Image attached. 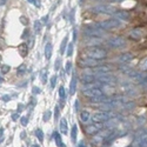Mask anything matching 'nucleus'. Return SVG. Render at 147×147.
Listing matches in <instances>:
<instances>
[{
  "mask_svg": "<svg viewBox=\"0 0 147 147\" xmlns=\"http://www.w3.org/2000/svg\"><path fill=\"white\" fill-rule=\"evenodd\" d=\"M107 55V51L104 50V48H99V47H91L86 51V57L88 58H93L96 59V60H101V59H105Z\"/></svg>",
  "mask_w": 147,
  "mask_h": 147,
  "instance_id": "1",
  "label": "nucleus"
},
{
  "mask_svg": "<svg viewBox=\"0 0 147 147\" xmlns=\"http://www.w3.org/2000/svg\"><path fill=\"white\" fill-rule=\"evenodd\" d=\"M95 26H98L99 28H101L104 31H111V30H115V28L120 27L121 26V21L118 20V19H108V20L100 21Z\"/></svg>",
  "mask_w": 147,
  "mask_h": 147,
  "instance_id": "2",
  "label": "nucleus"
},
{
  "mask_svg": "<svg viewBox=\"0 0 147 147\" xmlns=\"http://www.w3.org/2000/svg\"><path fill=\"white\" fill-rule=\"evenodd\" d=\"M84 34L89 38L94 37V38H101V37L106 36V32L101 28H99L98 26H87L84 28Z\"/></svg>",
  "mask_w": 147,
  "mask_h": 147,
  "instance_id": "3",
  "label": "nucleus"
},
{
  "mask_svg": "<svg viewBox=\"0 0 147 147\" xmlns=\"http://www.w3.org/2000/svg\"><path fill=\"white\" fill-rule=\"evenodd\" d=\"M147 146V129H141L135 134L133 147H146Z\"/></svg>",
  "mask_w": 147,
  "mask_h": 147,
  "instance_id": "4",
  "label": "nucleus"
},
{
  "mask_svg": "<svg viewBox=\"0 0 147 147\" xmlns=\"http://www.w3.org/2000/svg\"><path fill=\"white\" fill-rule=\"evenodd\" d=\"M95 81H98V82H100V84L102 85H115L117 84V76L113 75V74H111V72L109 73H105V74H101V75H98L95 78Z\"/></svg>",
  "mask_w": 147,
  "mask_h": 147,
  "instance_id": "5",
  "label": "nucleus"
},
{
  "mask_svg": "<svg viewBox=\"0 0 147 147\" xmlns=\"http://www.w3.org/2000/svg\"><path fill=\"white\" fill-rule=\"evenodd\" d=\"M117 8H114L112 5H108V4H101V5L94 6L92 8V12L95 13V14H113L115 12Z\"/></svg>",
  "mask_w": 147,
  "mask_h": 147,
  "instance_id": "6",
  "label": "nucleus"
},
{
  "mask_svg": "<svg viewBox=\"0 0 147 147\" xmlns=\"http://www.w3.org/2000/svg\"><path fill=\"white\" fill-rule=\"evenodd\" d=\"M106 46L111 48H121L126 46V40L122 37H113L106 41Z\"/></svg>",
  "mask_w": 147,
  "mask_h": 147,
  "instance_id": "7",
  "label": "nucleus"
},
{
  "mask_svg": "<svg viewBox=\"0 0 147 147\" xmlns=\"http://www.w3.org/2000/svg\"><path fill=\"white\" fill-rule=\"evenodd\" d=\"M100 60H96L93 58H88V57H85V58H81L79 60V66L80 67H85V68H92V67H96L100 65Z\"/></svg>",
  "mask_w": 147,
  "mask_h": 147,
  "instance_id": "8",
  "label": "nucleus"
},
{
  "mask_svg": "<svg viewBox=\"0 0 147 147\" xmlns=\"http://www.w3.org/2000/svg\"><path fill=\"white\" fill-rule=\"evenodd\" d=\"M82 93L84 95L88 96V98H95V96H100L104 94L102 89L98 86H94V87H91V88H87V89H82Z\"/></svg>",
  "mask_w": 147,
  "mask_h": 147,
  "instance_id": "9",
  "label": "nucleus"
},
{
  "mask_svg": "<svg viewBox=\"0 0 147 147\" xmlns=\"http://www.w3.org/2000/svg\"><path fill=\"white\" fill-rule=\"evenodd\" d=\"M101 128H104V125H102V122H93V124L86 126L85 131H86L87 134H96V133L99 132Z\"/></svg>",
  "mask_w": 147,
  "mask_h": 147,
  "instance_id": "10",
  "label": "nucleus"
},
{
  "mask_svg": "<svg viewBox=\"0 0 147 147\" xmlns=\"http://www.w3.org/2000/svg\"><path fill=\"white\" fill-rule=\"evenodd\" d=\"M144 34H145L144 28L135 27V28H133V30L129 32V38L134 39V40H139V39H141L142 37H144Z\"/></svg>",
  "mask_w": 147,
  "mask_h": 147,
  "instance_id": "11",
  "label": "nucleus"
},
{
  "mask_svg": "<svg viewBox=\"0 0 147 147\" xmlns=\"http://www.w3.org/2000/svg\"><path fill=\"white\" fill-rule=\"evenodd\" d=\"M112 15L120 21H128V19H129V14L124 10H118V11L115 10V12H114Z\"/></svg>",
  "mask_w": 147,
  "mask_h": 147,
  "instance_id": "12",
  "label": "nucleus"
},
{
  "mask_svg": "<svg viewBox=\"0 0 147 147\" xmlns=\"http://www.w3.org/2000/svg\"><path fill=\"white\" fill-rule=\"evenodd\" d=\"M133 59V54L132 53H122V54H120L119 57H118V62L119 64H126V62H129V61Z\"/></svg>",
  "mask_w": 147,
  "mask_h": 147,
  "instance_id": "13",
  "label": "nucleus"
},
{
  "mask_svg": "<svg viewBox=\"0 0 147 147\" xmlns=\"http://www.w3.org/2000/svg\"><path fill=\"white\" fill-rule=\"evenodd\" d=\"M81 82L82 84H89V82H94L95 81V78H94L93 74H88V73H82L80 78Z\"/></svg>",
  "mask_w": 147,
  "mask_h": 147,
  "instance_id": "14",
  "label": "nucleus"
},
{
  "mask_svg": "<svg viewBox=\"0 0 147 147\" xmlns=\"http://www.w3.org/2000/svg\"><path fill=\"white\" fill-rule=\"evenodd\" d=\"M75 89H76V74L74 73L73 76H72V80H71V86H69V94H71V95L75 94Z\"/></svg>",
  "mask_w": 147,
  "mask_h": 147,
  "instance_id": "15",
  "label": "nucleus"
},
{
  "mask_svg": "<svg viewBox=\"0 0 147 147\" xmlns=\"http://www.w3.org/2000/svg\"><path fill=\"white\" fill-rule=\"evenodd\" d=\"M52 52H53V48H52V44L51 43H47L45 46V57L47 60H50L52 57Z\"/></svg>",
  "mask_w": 147,
  "mask_h": 147,
  "instance_id": "16",
  "label": "nucleus"
},
{
  "mask_svg": "<svg viewBox=\"0 0 147 147\" xmlns=\"http://www.w3.org/2000/svg\"><path fill=\"white\" fill-rule=\"evenodd\" d=\"M19 54H20L23 58H25L26 55H27L28 53V45H26V44H21V45H19Z\"/></svg>",
  "mask_w": 147,
  "mask_h": 147,
  "instance_id": "17",
  "label": "nucleus"
},
{
  "mask_svg": "<svg viewBox=\"0 0 147 147\" xmlns=\"http://www.w3.org/2000/svg\"><path fill=\"white\" fill-rule=\"evenodd\" d=\"M60 132L62 134H66L68 132V124H67L66 119H61L60 120Z\"/></svg>",
  "mask_w": 147,
  "mask_h": 147,
  "instance_id": "18",
  "label": "nucleus"
},
{
  "mask_svg": "<svg viewBox=\"0 0 147 147\" xmlns=\"http://www.w3.org/2000/svg\"><path fill=\"white\" fill-rule=\"evenodd\" d=\"M134 107H135V104L133 101H126V102H124L119 108L124 109V111H131V109L134 108Z\"/></svg>",
  "mask_w": 147,
  "mask_h": 147,
  "instance_id": "19",
  "label": "nucleus"
},
{
  "mask_svg": "<svg viewBox=\"0 0 147 147\" xmlns=\"http://www.w3.org/2000/svg\"><path fill=\"white\" fill-rule=\"evenodd\" d=\"M119 69H120L121 72H124V73L128 74L129 72L132 71V66H131V65H129L128 62H126V64H120Z\"/></svg>",
  "mask_w": 147,
  "mask_h": 147,
  "instance_id": "20",
  "label": "nucleus"
},
{
  "mask_svg": "<svg viewBox=\"0 0 147 147\" xmlns=\"http://www.w3.org/2000/svg\"><path fill=\"white\" fill-rule=\"evenodd\" d=\"M102 41L100 40L99 38H94V37H92V38H89V40L87 41V45L91 46V47H95L96 45H100Z\"/></svg>",
  "mask_w": 147,
  "mask_h": 147,
  "instance_id": "21",
  "label": "nucleus"
},
{
  "mask_svg": "<svg viewBox=\"0 0 147 147\" xmlns=\"http://www.w3.org/2000/svg\"><path fill=\"white\" fill-rule=\"evenodd\" d=\"M76 137H78V127L76 125H73L71 129V138H72V141L75 142L76 141Z\"/></svg>",
  "mask_w": 147,
  "mask_h": 147,
  "instance_id": "22",
  "label": "nucleus"
},
{
  "mask_svg": "<svg viewBox=\"0 0 147 147\" xmlns=\"http://www.w3.org/2000/svg\"><path fill=\"white\" fill-rule=\"evenodd\" d=\"M68 45V37H65L64 38V40H62V43H61V47H60V53L61 54H64L65 53V50H66V46Z\"/></svg>",
  "mask_w": 147,
  "mask_h": 147,
  "instance_id": "23",
  "label": "nucleus"
},
{
  "mask_svg": "<svg viewBox=\"0 0 147 147\" xmlns=\"http://www.w3.org/2000/svg\"><path fill=\"white\" fill-rule=\"evenodd\" d=\"M80 120L82 122H87L89 120V113L87 111H82L80 113Z\"/></svg>",
  "mask_w": 147,
  "mask_h": 147,
  "instance_id": "24",
  "label": "nucleus"
},
{
  "mask_svg": "<svg viewBox=\"0 0 147 147\" xmlns=\"http://www.w3.org/2000/svg\"><path fill=\"white\" fill-rule=\"evenodd\" d=\"M54 140H55V144H57V146L58 147H61L62 146V140H61V137H60V134H59L58 132H55V134H54Z\"/></svg>",
  "mask_w": 147,
  "mask_h": 147,
  "instance_id": "25",
  "label": "nucleus"
},
{
  "mask_svg": "<svg viewBox=\"0 0 147 147\" xmlns=\"http://www.w3.org/2000/svg\"><path fill=\"white\" fill-rule=\"evenodd\" d=\"M59 98H60L61 101H64V100L66 99V92H65V88L62 86L59 88Z\"/></svg>",
  "mask_w": 147,
  "mask_h": 147,
  "instance_id": "26",
  "label": "nucleus"
},
{
  "mask_svg": "<svg viewBox=\"0 0 147 147\" xmlns=\"http://www.w3.org/2000/svg\"><path fill=\"white\" fill-rule=\"evenodd\" d=\"M140 69L142 72H147V58L141 60V62H140Z\"/></svg>",
  "mask_w": 147,
  "mask_h": 147,
  "instance_id": "27",
  "label": "nucleus"
},
{
  "mask_svg": "<svg viewBox=\"0 0 147 147\" xmlns=\"http://www.w3.org/2000/svg\"><path fill=\"white\" fill-rule=\"evenodd\" d=\"M26 69H27V68H26V65H25V64H21L20 66L18 67L17 72H18V74H20V75H21V74H24L26 72Z\"/></svg>",
  "mask_w": 147,
  "mask_h": 147,
  "instance_id": "28",
  "label": "nucleus"
},
{
  "mask_svg": "<svg viewBox=\"0 0 147 147\" xmlns=\"http://www.w3.org/2000/svg\"><path fill=\"white\" fill-rule=\"evenodd\" d=\"M72 54H73V44H68L67 45V52H66V55L67 57H72Z\"/></svg>",
  "mask_w": 147,
  "mask_h": 147,
  "instance_id": "29",
  "label": "nucleus"
},
{
  "mask_svg": "<svg viewBox=\"0 0 147 147\" xmlns=\"http://www.w3.org/2000/svg\"><path fill=\"white\" fill-rule=\"evenodd\" d=\"M36 135H37V138L39 139V141H41V142L44 141V133H43V131H41V129H37Z\"/></svg>",
  "mask_w": 147,
  "mask_h": 147,
  "instance_id": "30",
  "label": "nucleus"
},
{
  "mask_svg": "<svg viewBox=\"0 0 147 147\" xmlns=\"http://www.w3.org/2000/svg\"><path fill=\"white\" fill-rule=\"evenodd\" d=\"M57 81H58V75H53L51 78V88H54V87H55Z\"/></svg>",
  "mask_w": 147,
  "mask_h": 147,
  "instance_id": "31",
  "label": "nucleus"
},
{
  "mask_svg": "<svg viewBox=\"0 0 147 147\" xmlns=\"http://www.w3.org/2000/svg\"><path fill=\"white\" fill-rule=\"evenodd\" d=\"M47 73H48V72L46 71V69H43V71H41V81H43L44 84H46V81H47V79H46Z\"/></svg>",
  "mask_w": 147,
  "mask_h": 147,
  "instance_id": "32",
  "label": "nucleus"
},
{
  "mask_svg": "<svg viewBox=\"0 0 147 147\" xmlns=\"http://www.w3.org/2000/svg\"><path fill=\"white\" fill-rule=\"evenodd\" d=\"M41 26H43V23H41V21L37 20L36 23H34V28H36V31H38V32L41 30Z\"/></svg>",
  "mask_w": 147,
  "mask_h": 147,
  "instance_id": "33",
  "label": "nucleus"
},
{
  "mask_svg": "<svg viewBox=\"0 0 147 147\" xmlns=\"http://www.w3.org/2000/svg\"><path fill=\"white\" fill-rule=\"evenodd\" d=\"M59 115H60V111H59V107L55 106V108H54V118H55V120L59 119Z\"/></svg>",
  "mask_w": 147,
  "mask_h": 147,
  "instance_id": "34",
  "label": "nucleus"
},
{
  "mask_svg": "<svg viewBox=\"0 0 147 147\" xmlns=\"http://www.w3.org/2000/svg\"><path fill=\"white\" fill-rule=\"evenodd\" d=\"M71 67H72V64L68 61V62L66 64V67H65V71H66V74H69V73H71Z\"/></svg>",
  "mask_w": 147,
  "mask_h": 147,
  "instance_id": "35",
  "label": "nucleus"
},
{
  "mask_svg": "<svg viewBox=\"0 0 147 147\" xmlns=\"http://www.w3.org/2000/svg\"><path fill=\"white\" fill-rule=\"evenodd\" d=\"M50 118H51V111L45 112V115H44V121H47V120H50Z\"/></svg>",
  "mask_w": 147,
  "mask_h": 147,
  "instance_id": "36",
  "label": "nucleus"
},
{
  "mask_svg": "<svg viewBox=\"0 0 147 147\" xmlns=\"http://www.w3.org/2000/svg\"><path fill=\"white\" fill-rule=\"evenodd\" d=\"M20 121H21V125H23V126H27V124H28V119L26 117H23L20 119Z\"/></svg>",
  "mask_w": 147,
  "mask_h": 147,
  "instance_id": "37",
  "label": "nucleus"
},
{
  "mask_svg": "<svg viewBox=\"0 0 147 147\" xmlns=\"http://www.w3.org/2000/svg\"><path fill=\"white\" fill-rule=\"evenodd\" d=\"M60 64H61V59L59 58L58 60L55 61V66H54V69H55V71H58V69L60 68Z\"/></svg>",
  "mask_w": 147,
  "mask_h": 147,
  "instance_id": "38",
  "label": "nucleus"
},
{
  "mask_svg": "<svg viewBox=\"0 0 147 147\" xmlns=\"http://www.w3.org/2000/svg\"><path fill=\"white\" fill-rule=\"evenodd\" d=\"M8 71H10V66H7V65H4V66L1 67V72H3L4 74H5V73H7Z\"/></svg>",
  "mask_w": 147,
  "mask_h": 147,
  "instance_id": "39",
  "label": "nucleus"
},
{
  "mask_svg": "<svg viewBox=\"0 0 147 147\" xmlns=\"http://www.w3.org/2000/svg\"><path fill=\"white\" fill-rule=\"evenodd\" d=\"M145 121H146V118H145V117L139 118V119H138V125H142V124H145Z\"/></svg>",
  "mask_w": 147,
  "mask_h": 147,
  "instance_id": "40",
  "label": "nucleus"
},
{
  "mask_svg": "<svg viewBox=\"0 0 147 147\" xmlns=\"http://www.w3.org/2000/svg\"><path fill=\"white\" fill-rule=\"evenodd\" d=\"M40 88H39V87H33V89H32V93L33 94H39L40 93Z\"/></svg>",
  "mask_w": 147,
  "mask_h": 147,
  "instance_id": "41",
  "label": "nucleus"
},
{
  "mask_svg": "<svg viewBox=\"0 0 147 147\" xmlns=\"http://www.w3.org/2000/svg\"><path fill=\"white\" fill-rule=\"evenodd\" d=\"M27 36H30V32H28V30H27V28H26V30H25V32H24V33H23V36H21V38H23V39H26V37H27Z\"/></svg>",
  "mask_w": 147,
  "mask_h": 147,
  "instance_id": "42",
  "label": "nucleus"
},
{
  "mask_svg": "<svg viewBox=\"0 0 147 147\" xmlns=\"http://www.w3.org/2000/svg\"><path fill=\"white\" fill-rule=\"evenodd\" d=\"M74 108H75V111L79 109V101L78 100H75V102H74Z\"/></svg>",
  "mask_w": 147,
  "mask_h": 147,
  "instance_id": "43",
  "label": "nucleus"
},
{
  "mask_svg": "<svg viewBox=\"0 0 147 147\" xmlns=\"http://www.w3.org/2000/svg\"><path fill=\"white\" fill-rule=\"evenodd\" d=\"M73 40L76 41V28H74V31H73Z\"/></svg>",
  "mask_w": 147,
  "mask_h": 147,
  "instance_id": "44",
  "label": "nucleus"
},
{
  "mask_svg": "<svg viewBox=\"0 0 147 147\" xmlns=\"http://www.w3.org/2000/svg\"><path fill=\"white\" fill-rule=\"evenodd\" d=\"M44 20L43 21H41V23H43V24H46V23H47V21H48V15H45V17H44Z\"/></svg>",
  "mask_w": 147,
  "mask_h": 147,
  "instance_id": "45",
  "label": "nucleus"
},
{
  "mask_svg": "<svg viewBox=\"0 0 147 147\" xmlns=\"http://www.w3.org/2000/svg\"><path fill=\"white\" fill-rule=\"evenodd\" d=\"M141 85L144 86V89H145V91H147V80L144 81V82H141Z\"/></svg>",
  "mask_w": 147,
  "mask_h": 147,
  "instance_id": "46",
  "label": "nucleus"
},
{
  "mask_svg": "<svg viewBox=\"0 0 147 147\" xmlns=\"http://www.w3.org/2000/svg\"><path fill=\"white\" fill-rule=\"evenodd\" d=\"M79 147H86V144H85V141H81L80 144H79Z\"/></svg>",
  "mask_w": 147,
  "mask_h": 147,
  "instance_id": "47",
  "label": "nucleus"
},
{
  "mask_svg": "<svg viewBox=\"0 0 147 147\" xmlns=\"http://www.w3.org/2000/svg\"><path fill=\"white\" fill-rule=\"evenodd\" d=\"M27 1H28V3H30V4H33V5H36V6H37L36 0H27Z\"/></svg>",
  "mask_w": 147,
  "mask_h": 147,
  "instance_id": "48",
  "label": "nucleus"
},
{
  "mask_svg": "<svg viewBox=\"0 0 147 147\" xmlns=\"http://www.w3.org/2000/svg\"><path fill=\"white\" fill-rule=\"evenodd\" d=\"M23 109H24V106H23V105H20V106L18 107V112H19V113H20V112L23 111Z\"/></svg>",
  "mask_w": 147,
  "mask_h": 147,
  "instance_id": "49",
  "label": "nucleus"
},
{
  "mask_svg": "<svg viewBox=\"0 0 147 147\" xmlns=\"http://www.w3.org/2000/svg\"><path fill=\"white\" fill-rule=\"evenodd\" d=\"M17 118H18V114H13V115H12V119L13 120H15Z\"/></svg>",
  "mask_w": 147,
  "mask_h": 147,
  "instance_id": "50",
  "label": "nucleus"
},
{
  "mask_svg": "<svg viewBox=\"0 0 147 147\" xmlns=\"http://www.w3.org/2000/svg\"><path fill=\"white\" fill-rule=\"evenodd\" d=\"M112 1H114V3H122L125 0H112Z\"/></svg>",
  "mask_w": 147,
  "mask_h": 147,
  "instance_id": "51",
  "label": "nucleus"
},
{
  "mask_svg": "<svg viewBox=\"0 0 147 147\" xmlns=\"http://www.w3.org/2000/svg\"><path fill=\"white\" fill-rule=\"evenodd\" d=\"M3 132H4V128H0V137L3 135Z\"/></svg>",
  "mask_w": 147,
  "mask_h": 147,
  "instance_id": "52",
  "label": "nucleus"
},
{
  "mask_svg": "<svg viewBox=\"0 0 147 147\" xmlns=\"http://www.w3.org/2000/svg\"><path fill=\"white\" fill-rule=\"evenodd\" d=\"M25 137H26V133L23 132V133H21V138H25Z\"/></svg>",
  "mask_w": 147,
  "mask_h": 147,
  "instance_id": "53",
  "label": "nucleus"
},
{
  "mask_svg": "<svg viewBox=\"0 0 147 147\" xmlns=\"http://www.w3.org/2000/svg\"><path fill=\"white\" fill-rule=\"evenodd\" d=\"M5 3H6V0H1V3H0V5H4Z\"/></svg>",
  "mask_w": 147,
  "mask_h": 147,
  "instance_id": "54",
  "label": "nucleus"
},
{
  "mask_svg": "<svg viewBox=\"0 0 147 147\" xmlns=\"http://www.w3.org/2000/svg\"><path fill=\"white\" fill-rule=\"evenodd\" d=\"M32 147H40L39 145H32Z\"/></svg>",
  "mask_w": 147,
  "mask_h": 147,
  "instance_id": "55",
  "label": "nucleus"
},
{
  "mask_svg": "<svg viewBox=\"0 0 147 147\" xmlns=\"http://www.w3.org/2000/svg\"><path fill=\"white\" fill-rule=\"evenodd\" d=\"M128 147H131V146H128Z\"/></svg>",
  "mask_w": 147,
  "mask_h": 147,
  "instance_id": "56",
  "label": "nucleus"
}]
</instances>
